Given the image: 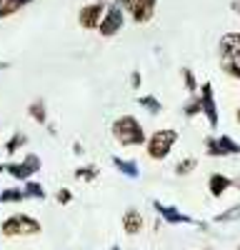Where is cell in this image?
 Wrapping results in <instances>:
<instances>
[{
	"label": "cell",
	"mask_w": 240,
	"mask_h": 250,
	"mask_svg": "<svg viewBox=\"0 0 240 250\" xmlns=\"http://www.w3.org/2000/svg\"><path fill=\"white\" fill-rule=\"evenodd\" d=\"M0 233L5 238H28V235L43 233V225H40L38 218H33L28 213H15V215H8L0 223Z\"/></svg>",
	"instance_id": "cell-4"
},
{
	"label": "cell",
	"mask_w": 240,
	"mask_h": 250,
	"mask_svg": "<svg viewBox=\"0 0 240 250\" xmlns=\"http://www.w3.org/2000/svg\"><path fill=\"white\" fill-rule=\"evenodd\" d=\"M205 155L208 158L240 155V140H235L233 135H210L205 138Z\"/></svg>",
	"instance_id": "cell-7"
},
{
	"label": "cell",
	"mask_w": 240,
	"mask_h": 250,
	"mask_svg": "<svg viewBox=\"0 0 240 250\" xmlns=\"http://www.w3.org/2000/svg\"><path fill=\"white\" fill-rule=\"evenodd\" d=\"M238 220H240V203L230 205L228 210H223V213H218V215L213 218V223H238Z\"/></svg>",
	"instance_id": "cell-23"
},
{
	"label": "cell",
	"mask_w": 240,
	"mask_h": 250,
	"mask_svg": "<svg viewBox=\"0 0 240 250\" xmlns=\"http://www.w3.org/2000/svg\"><path fill=\"white\" fill-rule=\"evenodd\" d=\"M55 200H58L60 205H68V203H73V193L68 190V188H60V190L55 193Z\"/></svg>",
	"instance_id": "cell-26"
},
{
	"label": "cell",
	"mask_w": 240,
	"mask_h": 250,
	"mask_svg": "<svg viewBox=\"0 0 240 250\" xmlns=\"http://www.w3.org/2000/svg\"><path fill=\"white\" fill-rule=\"evenodd\" d=\"M233 188H235V190L240 193V175H238V178H233Z\"/></svg>",
	"instance_id": "cell-30"
},
{
	"label": "cell",
	"mask_w": 240,
	"mask_h": 250,
	"mask_svg": "<svg viewBox=\"0 0 240 250\" xmlns=\"http://www.w3.org/2000/svg\"><path fill=\"white\" fill-rule=\"evenodd\" d=\"M195 168H198V160H195V158H180V160L175 163L173 173H175V178H188Z\"/></svg>",
	"instance_id": "cell-19"
},
{
	"label": "cell",
	"mask_w": 240,
	"mask_h": 250,
	"mask_svg": "<svg viewBox=\"0 0 240 250\" xmlns=\"http://www.w3.org/2000/svg\"><path fill=\"white\" fill-rule=\"evenodd\" d=\"M110 133H113L115 143L123 145V148H145V143H148V133L143 128V123L130 113L118 115L110 123Z\"/></svg>",
	"instance_id": "cell-1"
},
{
	"label": "cell",
	"mask_w": 240,
	"mask_h": 250,
	"mask_svg": "<svg viewBox=\"0 0 240 250\" xmlns=\"http://www.w3.org/2000/svg\"><path fill=\"white\" fill-rule=\"evenodd\" d=\"M40 168H43V163H40V155H35V153H28L20 163H8L5 165V173L13 178V180H20V183H25V180H30Z\"/></svg>",
	"instance_id": "cell-8"
},
{
	"label": "cell",
	"mask_w": 240,
	"mask_h": 250,
	"mask_svg": "<svg viewBox=\"0 0 240 250\" xmlns=\"http://www.w3.org/2000/svg\"><path fill=\"white\" fill-rule=\"evenodd\" d=\"M98 175H100L98 165H80V168H75V178H78V180L93 183V180H98Z\"/></svg>",
	"instance_id": "cell-24"
},
{
	"label": "cell",
	"mask_w": 240,
	"mask_h": 250,
	"mask_svg": "<svg viewBox=\"0 0 240 250\" xmlns=\"http://www.w3.org/2000/svg\"><path fill=\"white\" fill-rule=\"evenodd\" d=\"M128 83H130L133 90H140V85H143V73H140V70H133L130 78H128Z\"/></svg>",
	"instance_id": "cell-27"
},
{
	"label": "cell",
	"mask_w": 240,
	"mask_h": 250,
	"mask_svg": "<svg viewBox=\"0 0 240 250\" xmlns=\"http://www.w3.org/2000/svg\"><path fill=\"white\" fill-rule=\"evenodd\" d=\"M110 163H113V168H115L120 175H125V178H130V180H138V178H140V168H138L135 160H125V158H120V155H113Z\"/></svg>",
	"instance_id": "cell-14"
},
{
	"label": "cell",
	"mask_w": 240,
	"mask_h": 250,
	"mask_svg": "<svg viewBox=\"0 0 240 250\" xmlns=\"http://www.w3.org/2000/svg\"><path fill=\"white\" fill-rule=\"evenodd\" d=\"M203 250H210V248H203Z\"/></svg>",
	"instance_id": "cell-36"
},
{
	"label": "cell",
	"mask_w": 240,
	"mask_h": 250,
	"mask_svg": "<svg viewBox=\"0 0 240 250\" xmlns=\"http://www.w3.org/2000/svg\"><path fill=\"white\" fill-rule=\"evenodd\" d=\"M235 250H240V245H238V248H235Z\"/></svg>",
	"instance_id": "cell-37"
},
{
	"label": "cell",
	"mask_w": 240,
	"mask_h": 250,
	"mask_svg": "<svg viewBox=\"0 0 240 250\" xmlns=\"http://www.w3.org/2000/svg\"><path fill=\"white\" fill-rule=\"evenodd\" d=\"M235 120H238V123H240V108H238V110H235Z\"/></svg>",
	"instance_id": "cell-33"
},
{
	"label": "cell",
	"mask_w": 240,
	"mask_h": 250,
	"mask_svg": "<svg viewBox=\"0 0 240 250\" xmlns=\"http://www.w3.org/2000/svg\"><path fill=\"white\" fill-rule=\"evenodd\" d=\"M178 138H180V135H178L175 128H160V130L150 133V135H148V143H145L148 158L155 160V163L168 160L170 153H173V148H175V143H178Z\"/></svg>",
	"instance_id": "cell-3"
},
{
	"label": "cell",
	"mask_w": 240,
	"mask_h": 250,
	"mask_svg": "<svg viewBox=\"0 0 240 250\" xmlns=\"http://www.w3.org/2000/svg\"><path fill=\"white\" fill-rule=\"evenodd\" d=\"M28 115L38 123V125H48V105H45V100H33L30 105H28Z\"/></svg>",
	"instance_id": "cell-16"
},
{
	"label": "cell",
	"mask_w": 240,
	"mask_h": 250,
	"mask_svg": "<svg viewBox=\"0 0 240 250\" xmlns=\"http://www.w3.org/2000/svg\"><path fill=\"white\" fill-rule=\"evenodd\" d=\"M113 3H118V5H120V8H123L125 13L130 10V0H113Z\"/></svg>",
	"instance_id": "cell-28"
},
{
	"label": "cell",
	"mask_w": 240,
	"mask_h": 250,
	"mask_svg": "<svg viewBox=\"0 0 240 250\" xmlns=\"http://www.w3.org/2000/svg\"><path fill=\"white\" fill-rule=\"evenodd\" d=\"M218 65L228 78L240 80V33L230 30L218 40Z\"/></svg>",
	"instance_id": "cell-2"
},
{
	"label": "cell",
	"mask_w": 240,
	"mask_h": 250,
	"mask_svg": "<svg viewBox=\"0 0 240 250\" xmlns=\"http://www.w3.org/2000/svg\"><path fill=\"white\" fill-rule=\"evenodd\" d=\"M25 198H33V200H45L48 198V193H45V188L40 185V183H35V180H25Z\"/></svg>",
	"instance_id": "cell-22"
},
{
	"label": "cell",
	"mask_w": 240,
	"mask_h": 250,
	"mask_svg": "<svg viewBox=\"0 0 240 250\" xmlns=\"http://www.w3.org/2000/svg\"><path fill=\"white\" fill-rule=\"evenodd\" d=\"M25 200V190L23 188H5L0 193V203H23Z\"/></svg>",
	"instance_id": "cell-25"
},
{
	"label": "cell",
	"mask_w": 240,
	"mask_h": 250,
	"mask_svg": "<svg viewBox=\"0 0 240 250\" xmlns=\"http://www.w3.org/2000/svg\"><path fill=\"white\" fill-rule=\"evenodd\" d=\"M138 105L143 108L148 115H160V113L165 110V108H163V103H160L155 95H150V93H148V95H140V98H138Z\"/></svg>",
	"instance_id": "cell-17"
},
{
	"label": "cell",
	"mask_w": 240,
	"mask_h": 250,
	"mask_svg": "<svg viewBox=\"0 0 240 250\" xmlns=\"http://www.w3.org/2000/svg\"><path fill=\"white\" fill-rule=\"evenodd\" d=\"M73 153H75V155H83V145L75 143V145H73Z\"/></svg>",
	"instance_id": "cell-29"
},
{
	"label": "cell",
	"mask_w": 240,
	"mask_h": 250,
	"mask_svg": "<svg viewBox=\"0 0 240 250\" xmlns=\"http://www.w3.org/2000/svg\"><path fill=\"white\" fill-rule=\"evenodd\" d=\"M93 3H108V0H93Z\"/></svg>",
	"instance_id": "cell-34"
},
{
	"label": "cell",
	"mask_w": 240,
	"mask_h": 250,
	"mask_svg": "<svg viewBox=\"0 0 240 250\" xmlns=\"http://www.w3.org/2000/svg\"><path fill=\"white\" fill-rule=\"evenodd\" d=\"M105 8H108V3H93L90 0L88 5H83L78 10V25L83 30H98L100 20L105 15Z\"/></svg>",
	"instance_id": "cell-10"
},
{
	"label": "cell",
	"mask_w": 240,
	"mask_h": 250,
	"mask_svg": "<svg viewBox=\"0 0 240 250\" xmlns=\"http://www.w3.org/2000/svg\"><path fill=\"white\" fill-rule=\"evenodd\" d=\"M125 20H128V13L118 3H110L105 8V15H103V20H100V25H98V33L103 38H115L120 30L125 28Z\"/></svg>",
	"instance_id": "cell-6"
},
{
	"label": "cell",
	"mask_w": 240,
	"mask_h": 250,
	"mask_svg": "<svg viewBox=\"0 0 240 250\" xmlns=\"http://www.w3.org/2000/svg\"><path fill=\"white\" fill-rule=\"evenodd\" d=\"M153 210L158 213V218H163V223H168V225H198L200 230H205V223H200V220H195L193 215H188V213H183L180 208H175V205H165V203H160V200H153Z\"/></svg>",
	"instance_id": "cell-5"
},
{
	"label": "cell",
	"mask_w": 240,
	"mask_h": 250,
	"mask_svg": "<svg viewBox=\"0 0 240 250\" xmlns=\"http://www.w3.org/2000/svg\"><path fill=\"white\" fill-rule=\"evenodd\" d=\"M0 173H5V163L3 160H0Z\"/></svg>",
	"instance_id": "cell-32"
},
{
	"label": "cell",
	"mask_w": 240,
	"mask_h": 250,
	"mask_svg": "<svg viewBox=\"0 0 240 250\" xmlns=\"http://www.w3.org/2000/svg\"><path fill=\"white\" fill-rule=\"evenodd\" d=\"M123 230L130 238H135V235H140L145 230V218H143V213H140L138 208H128V210L123 213Z\"/></svg>",
	"instance_id": "cell-12"
},
{
	"label": "cell",
	"mask_w": 240,
	"mask_h": 250,
	"mask_svg": "<svg viewBox=\"0 0 240 250\" xmlns=\"http://www.w3.org/2000/svg\"><path fill=\"white\" fill-rule=\"evenodd\" d=\"M155 10H158V0H130L128 15L135 25H148L155 18Z\"/></svg>",
	"instance_id": "cell-11"
},
{
	"label": "cell",
	"mask_w": 240,
	"mask_h": 250,
	"mask_svg": "<svg viewBox=\"0 0 240 250\" xmlns=\"http://www.w3.org/2000/svg\"><path fill=\"white\" fill-rule=\"evenodd\" d=\"M233 188V178H228L225 173H210L208 175V193L213 198H223Z\"/></svg>",
	"instance_id": "cell-13"
},
{
	"label": "cell",
	"mask_w": 240,
	"mask_h": 250,
	"mask_svg": "<svg viewBox=\"0 0 240 250\" xmlns=\"http://www.w3.org/2000/svg\"><path fill=\"white\" fill-rule=\"evenodd\" d=\"M25 143H28V135H25L23 130H15V133L8 138V143H5V153H8V155H15Z\"/></svg>",
	"instance_id": "cell-20"
},
{
	"label": "cell",
	"mask_w": 240,
	"mask_h": 250,
	"mask_svg": "<svg viewBox=\"0 0 240 250\" xmlns=\"http://www.w3.org/2000/svg\"><path fill=\"white\" fill-rule=\"evenodd\" d=\"M180 78H183V85H185L188 95L200 90V83H198V78H195V70H193V68H180Z\"/></svg>",
	"instance_id": "cell-21"
},
{
	"label": "cell",
	"mask_w": 240,
	"mask_h": 250,
	"mask_svg": "<svg viewBox=\"0 0 240 250\" xmlns=\"http://www.w3.org/2000/svg\"><path fill=\"white\" fill-rule=\"evenodd\" d=\"M233 10L238 13V18H240V0H235V3H233Z\"/></svg>",
	"instance_id": "cell-31"
},
{
	"label": "cell",
	"mask_w": 240,
	"mask_h": 250,
	"mask_svg": "<svg viewBox=\"0 0 240 250\" xmlns=\"http://www.w3.org/2000/svg\"><path fill=\"white\" fill-rule=\"evenodd\" d=\"M183 115H185V118L203 115V103H200V95H198V93H190V95H188L185 105H183Z\"/></svg>",
	"instance_id": "cell-18"
},
{
	"label": "cell",
	"mask_w": 240,
	"mask_h": 250,
	"mask_svg": "<svg viewBox=\"0 0 240 250\" xmlns=\"http://www.w3.org/2000/svg\"><path fill=\"white\" fill-rule=\"evenodd\" d=\"M200 103H203V115L208 120L210 128H218L220 125V113H218V103H215V88L213 83H200Z\"/></svg>",
	"instance_id": "cell-9"
},
{
	"label": "cell",
	"mask_w": 240,
	"mask_h": 250,
	"mask_svg": "<svg viewBox=\"0 0 240 250\" xmlns=\"http://www.w3.org/2000/svg\"><path fill=\"white\" fill-rule=\"evenodd\" d=\"M35 0H0V18H13L15 13H20L23 8H28Z\"/></svg>",
	"instance_id": "cell-15"
},
{
	"label": "cell",
	"mask_w": 240,
	"mask_h": 250,
	"mask_svg": "<svg viewBox=\"0 0 240 250\" xmlns=\"http://www.w3.org/2000/svg\"><path fill=\"white\" fill-rule=\"evenodd\" d=\"M110 250H120V248H118V245H113V248H110Z\"/></svg>",
	"instance_id": "cell-35"
}]
</instances>
